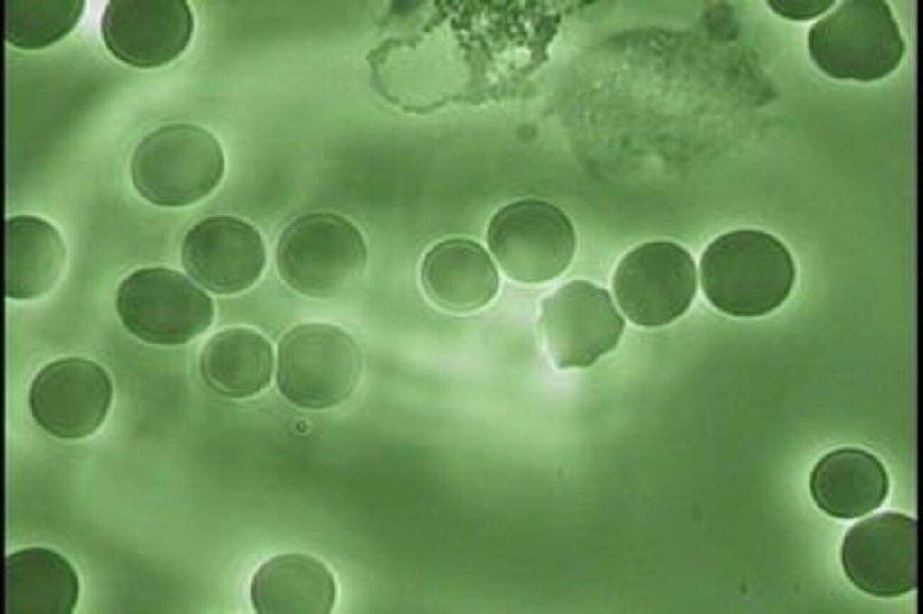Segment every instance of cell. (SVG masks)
Instances as JSON below:
<instances>
[{
    "instance_id": "ac0fdd59",
    "label": "cell",
    "mask_w": 923,
    "mask_h": 614,
    "mask_svg": "<svg viewBox=\"0 0 923 614\" xmlns=\"http://www.w3.org/2000/svg\"><path fill=\"white\" fill-rule=\"evenodd\" d=\"M199 369L203 380L215 392L232 399L252 397L271 381L273 348L253 329H224L205 344Z\"/></svg>"
},
{
    "instance_id": "44dd1931",
    "label": "cell",
    "mask_w": 923,
    "mask_h": 614,
    "mask_svg": "<svg viewBox=\"0 0 923 614\" xmlns=\"http://www.w3.org/2000/svg\"><path fill=\"white\" fill-rule=\"evenodd\" d=\"M770 6L779 14L794 19V20H806L815 17L833 4L832 1H818V2H783V1H771L769 2Z\"/></svg>"
},
{
    "instance_id": "4fadbf2b",
    "label": "cell",
    "mask_w": 923,
    "mask_h": 614,
    "mask_svg": "<svg viewBox=\"0 0 923 614\" xmlns=\"http://www.w3.org/2000/svg\"><path fill=\"white\" fill-rule=\"evenodd\" d=\"M181 259L186 271L209 291L232 295L251 287L266 264L259 231L231 215L198 222L186 234Z\"/></svg>"
},
{
    "instance_id": "ba28073f",
    "label": "cell",
    "mask_w": 923,
    "mask_h": 614,
    "mask_svg": "<svg viewBox=\"0 0 923 614\" xmlns=\"http://www.w3.org/2000/svg\"><path fill=\"white\" fill-rule=\"evenodd\" d=\"M612 287L629 320L644 327L662 326L690 306L697 289L695 263L677 243L649 242L621 260Z\"/></svg>"
},
{
    "instance_id": "6da1fadb",
    "label": "cell",
    "mask_w": 923,
    "mask_h": 614,
    "mask_svg": "<svg viewBox=\"0 0 923 614\" xmlns=\"http://www.w3.org/2000/svg\"><path fill=\"white\" fill-rule=\"evenodd\" d=\"M795 265L785 245L759 230L743 229L715 239L704 251L700 280L718 310L754 317L779 307L795 281Z\"/></svg>"
},
{
    "instance_id": "7a4b0ae2",
    "label": "cell",
    "mask_w": 923,
    "mask_h": 614,
    "mask_svg": "<svg viewBox=\"0 0 923 614\" xmlns=\"http://www.w3.org/2000/svg\"><path fill=\"white\" fill-rule=\"evenodd\" d=\"M225 159L218 140L189 124L162 126L138 144L131 160L137 191L161 206L193 204L220 183Z\"/></svg>"
},
{
    "instance_id": "8fae6325",
    "label": "cell",
    "mask_w": 923,
    "mask_h": 614,
    "mask_svg": "<svg viewBox=\"0 0 923 614\" xmlns=\"http://www.w3.org/2000/svg\"><path fill=\"white\" fill-rule=\"evenodd\" d=\"M107 372L97 363L78 357L45 366L29 392V406L37 424L62 439L93 434L103 423L112 400Z\"/></svg>"
},
{
    "instance_id": "30bf717a",
    "label": "cell",
    "mask_w": 923,
    "mask_h": 614,
    "mask_svg": "<svg viewBox=\"0 0 923 614\" xmlns=\"http://www.w3.org/2000/svg\"><path fill=\"white\" fill-rule=\"evenodd\" d=\"M841 563L850 582L874 597L904 595L917 587V522L883 512L856 523L846 533Z\"/></svg>"
},
{
    "instance_id": "7c38bea8",
    "label": "cell",
    "mask_w": 923,
    "mask_h": 614,
    "mask_svg": "<svg viewBox=\"0 0 923 614\" xmlns=\"http://www.w3.org/2000/svg\"><path fill=\"white\" fill-rule=\"evenodd\" d=\"M193 30V14L183 0H113L101 21L108 50L138 68L174 60L189 44Z\"/></svg>"
},
{
    "instance_id": "e0dca14e",
    "label": "cell",
    "mask_w": 923,
    "mask_h": 614,
    "mask_svg": "<svg viewBox=\"0 0 923 614\" xmlns=\"http://www.w3.org/2000/svg\"><path fill=\"white\" fill-rule=\"evenodd\" d=\"M5 613L70 614L79 594L72 565L43 547L16 551L5 559Z\"/></svg>"
},
{
    "instance_id": "5bb4252c",
    "label": "cell",
    "mask_w": 923,
    "mask_h": 614,
    "mask_svg": "<svg viewBox=\"0 0 923 614\" xmlns=\"http://www.w3.org/2000/svg\"><path fill=\"white\" fill-rule=\"evenodd\" d=\"M422 289L437 307L451 312L478 310L496 297L499 276L487 251L477 242L451 238L425 255L420 267Z\"/></svg>"
},
{
    "instance_id": "9a60e30c",
    "label": "cell",
    "mask_w": 923,
    "mask_h": 614,
    "mask_svg": "<svg viewBox=\"0 0 923 614\" xmlns=\"http://www.w3.org/2000/svg\"><path fill=\"white\" fill-rule=\"evenodd\" d=\"M809 487L815 503L825 513L852 519L884 502L889 478L884 465L873 454L845 447L831 451L816 463Z\"/></svg>"
},
{
    "instance_id": "ffe728a7",
    "label": "cell",
    "mask_w": 923,
    "mask_h": 614,
    "mask_svg": "<svg viewBox=\"0 0 923 614\" xmlns=\"http://www.w3.org/2000/svg\"><path fill=\"white\" fill-rule=\"evenodd\" d=\"M5 40L23 50L46 48L76 26L84 11L81 0H6Z\"/></svg>"
},
{
    "instance_id": "277c9868",
    "label": "cell",
    "mask_w": 923,
    "mask_h": 614,
    "mask_svg": "<svg viewBox=\"0 0 923 614\" xmlns=\"http://www.w3.org/2000/svg\"><path fill=\"white\" fill-rule=\"evenodd\" d=\"M362 357L355 340L326 323H305L288 330L277 353L276 381L290 403L320 410L335 407L355 391Z\"/></svg>"
},
{
    "instance_id": "3957f363",
    "label": "cell",
    "mask_w": 923,
    "mask_h": 614,
    "mask_svg": "<svg viewBox=\"0 0 923 614\" xmlns=\"http://www.w3.org/2000/svg\"><path fill=\"white\" fill-rule=\"evenodd\" d=\"M367 247L348 219L326 212L304 215L281 234L276 251L280 278L295 291L311 298L342 294L366 267Z\"/></svg>"
},
{
    "instance_id": "2e32d148",
    "label": "cell",
    "mask_w": 923,
    "mask_h": 614,
    "mask_svg": "<svg viewBox=\"0 0 923 614\" xmlns=\"http://www.w3.org/2000/svg\"><path fill=\"white\" fill-rule=\"evenodd\" d=\"M337 589L329 569L305 554L288 553L265 562L251 584V600L260 614H325L335 603Z\"/></svg>"
},
{
    "instance_id": "9c48e42d",
    "label": "cell",
    "mask_w": 923,
    "mask_h": 614,
    "mask_svg": "<svg viewBox=\"0 0 923 614\" xmlns=\"http://www.w3.org/2000/svg\"><path fill=\"white\" fill-rule=\"evenodd\" d=\"M540 329L554 364L584 368L618 344L625 326L609 293L586 280H573L545 298Z\"/></svg>"
},
{
    "instance_id": "5b68a950",
    "label": "cell",
    "mask_w": 923,
    "mask_h": 614,
    "mask_svg": "<svg viewBox=\"0 0 923 614\" xmlns=\"http://www.w3.org/2000/svg\"><path fill=\"white\" fill-rule=\"evenodd\" d=\"M815 64L838 79L874 81L900 64L905 42L885 1H845L809 30Z\"/></svg>"
},
{
    "instance_id": "52a82bcc",
    "label": "cell",
    "mask_w": 923,
    "mask_h": 614,
    "mask_svg": "<svg viewBox=\"0 0 923 614\" xmlns=\"http://www.w3.org/2000/svg\"><path fill=\"white\" fill-rule=\"evenodd\" d=\"M116 308L124 326L152 344L177 345L203 334L214 319L211 298L178 271L139 270L119 286Z\"/></svg>"
},
{
    "instance_id": "8992f818",
    "label": "cell",
    "mask_w": 923,
    "mask_h": 614,
    "mask_svg": "<svg viewBox=\"0 0 923 614\" xmlns=\"http://www.w3.org/2000/svg\"><path fill=\"white\" fill-rule=\"evenodd\" d=\"M487 242L507 277L525 284L561 275L576 249L575 231L567 215L536 199L516 201L499 209L489 224Z\"/></svg>"
},
{
    "instance_id": "d6986e66",
    "label": "cell",
    "mask_w": 923,
    "mask_h": 614,
    "mask_svg": "<svg viewBox=\"0 0 923 614\" xmlns=\"http://www.w3.org/2000/svg\"><path fill=\"white\" fill-rule=\"evenodd\" d=\"M5 242V295L25 300L51 289L66 257L59 232L39 217L19 215L6 221Z\"/></svg>"
}]
</instances>
